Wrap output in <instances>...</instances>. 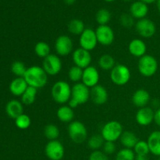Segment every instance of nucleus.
<instances>
[{
	"label": "nucleus",
	"instance_id": "obj_30",
	"mask_svg": "<svg viewBox=\"0 0 160 160\" xmlns=\"http://www.w3.org/2000/svg\"><path fill=\"white\" fill-rule=\"evenodd\" d=\"M44 135L49 141L58 140V138L59 137V129L52 123L47 124L44 128Z\"/></svg>",
	"mask_w": 160,
	"mask_h": 160
},
{
	"label": "nucleus",
	"instance_id": "obj_10",
	"mask_svg": "<svg viewBox=\"0 0 160 160\" xmlns=\"http://www.w3.org/2000/svg\"><path fill=\"white\" fill-rule=\"evenodd\" d=\"M45 153L50 160H61L65 154V149L59 141H49L45 145Z\"/></svg>",
	"mask_w": 160,
	"mask_h": 160
},
{
	"label": "nucleus",
	"instance_id": "obj_24",
	"mask_svg": "<svg viewBox=\"0 0 160 160\" xmlns=\"http://www.w3.org/2000/svg\"><path fill=\"white\" fill-rule=\"evenodd\" d=\"M120 141L121 145L125 148L132 149V148H134L139 139L138 138L137 135L134 133H133L132 131H125L122 133L121 136L120 138Z\"/></svg>",
	"mask_w": 160,
	"mask_h": 160
},
{
	"label": "nucleus",
	"instance_id": "obj_13",
	"mask_svg": "<svg viewBox=\"0 0 160 160\" xmlns=\"http://www.w3.org/2000/svg\"><path fill=\"white\" fill-rule=\"evenodd\" d=\"M55 49L59 56H67L73 52V43L72 39L66 34L59 36L55 42Z\"/></svg>",
	"mask_w": 160,
	"mask_h": 160
},
{
	"label": "nucleus",
	"instance_id": "obj_2",
	"mask_svg": "<svg viewBox=\"0 0 160 160\" xmlns=\"http://www.w3.org/2000/svg\"><path fill=\"white\" fill-rule=\"evenodd\" d=\"M90 98V88L83 83H77L71 88V97L68 106L72 109L87 102Z\"/></svg>",
	"mask_w": 160,
	"mask_h": 160
},
{
	"label": "nucleus",
	"instance_id": "obj_38",
	"mask_svg": "<svg viewBox=\"0 0 160 160\" xmlns=\"http://www.w3.org/2000/svg\"><path fill=\"white\" fill-rule=\"evenodd\" d=\"M134 17L131 14L124 13L120 17V23L124 28H131L134 25Z\"/></svg>",
	"mask_w": 160,
	"mask_h": 160
},
{
	"label": "nucleus",
	"instance_id": "obj_25",
	"mask_svg": "<svg viewBox=\"0 0 160 160\" xmlns=\"http://www.w3.org/2000/svg\"><path fill=\"white\" fill-rule=\"evenodd\" d=\"M56 116L61 122L71 123L74 117V112L69 106H62L58 109Z\"/></svg>",
	"mask_w": 160,
	"mask_h": 160
},
{
	"label": "nucleus",
	"instance_id": "obj_33",
	"mask_svg": "<svg viewBox=\"0 0 160 160\" xmlns=\"http://www.w3.org/2000/svg\"><path fill=\"white\" fill-rule=\"evenodd\" d=\"M95 19L99 25H107L111 20V13L108 9H101L97 12Z\"/></svg>",
	"mask_w": 160,
	"mask_h": 160
},
{
	"label": "nucleus",
	"instance_id": "obj_18",
	"mask_svg": "<svg viewBox=\"0 0 160 160\" xmlns=\"http://www.w3.org/2000/svg\"><path fill=\"white\" fill-rule=\"evenodd\" d=\"M128 51L134 57L141 58L146 54V44L142 39H133L128 45Z\"/></svg>",
	"mask_w": 160,
	"mask_h": 160
},
{
	"label": "nucleus",
	"instance_id": "obj_39",
	"mask_svg": "<svg viewBox=\"0 0 160 160\" xmlns=\"http://www.w3.org/2000/svg\"><path fill=\"white\" fill-rule=\"evenodd\" d=\"M88 160H109V158H108L107 155L103 152L102 151L96 150L91 153Z\"/></svg>",
	"mask_w": 160,
	"mask_h": 160
},
{
	"label": "nucleus",
	"instance_id": "obj_12",
	"mask_svg": "<svg viewBox=\"0 0 160 160\" xmlns=\"http://www.w3.org/2000/svg\"><path fill=\"white\" fill-rule=\"evenodd\" d=\"M98 43L95 31L92 28H85L84 32L80 35V46L87 51L91 52L95 49Z\"/></svg>",
	"mask_w": 160,
	"mask_h": 160
},
{
	"label": "nucleus",
	"instance_id": "obj_37",
	"mask_svg": "<svg viewBox=\"0 0 160 160\" xmlns=\"http://www.w3.org/2000/svg\"><path fill=\"white\" fill-rule=\"evenodd\" d=\"M134 149L135 155H143V156H148L150 153L149 147H148V142L145 141L139 140L136 144Z\"/></svg>",
	"mask_w": 160,
	"mask_h": 160
},
{
	"label": "nucleus",
	"instance_id": "obj_8",
	"mask_svg": "<svg viewBox=\"0 0 160 160\" xmlns=\"http://www.w3.org/2000/svg\"><path fill=\"white\" fill-rule=\"evenodd\" d=\"M62 61L55 54H50L45 58L42 62V68L48 76H56L62 70Z\"/></svg>",
	"mask_w": 160,
	"mask_h": 160
},
{
	"label": "nucleus",
	"instance_id": "obj_11",
	"mask_svg": "<svg viewBox=\"0 0 160 160\" xmlns=\"http://www.w3.org/2000/svg\"><path fill=\"white\" fill-rule=\"evenodd\" d=\"M98 42L104 46L111 45L115 39V34L112 28L108 25H99L95 30Z\"/></svg>",
	"mask_w": 160,
	"mask_h": 160
},
{
	"label": "nucleus",
	"instance_id": "obj_42",
	"mask_svg": "<svg viewBox=\"0 0 160 160\" xmlns=\"http://www.w3.org/2000/svg\"><path fill=\"white\" fill-rule=\"evenodd\" d=\"M135 160H149L148 156H143V155H136Z\"/></svg>",
	"mask_w": 160,
	"mask_h": 160
},
{
	"label": "nucleus",
	"instance_id": "obj_21",
	"mask_svg": "<svg viewBox=\"0 0 160 160\" xmlns=\"http://www.w3.org/2000/svg\"><path fill=\"white\" fill-rule=\"evenodd\" d=\"M149 151L154 156L160 157V131H155L150 134L148 140Z\"/></svg>",
	"mask_w": 160,
	"mask_h": 160
},
{
	"label": "nucleus",
	"instance_id": "obj_27",
	"mask_svg": "<svg viewBox=\"0 0 160 160\" xmlns=\"http://www.w3.org/2000/svg\"><path fill=\"white\" fill-rule=\"evenodd\" d=\"M38 89L33 87H30L27 88L24 93L21 95V102L25 106H31L35 102L36 96H37Z\"/></svg>",
	"mask_w": 160,
	"mask_h": 160
},
{
	"label": "nucleus",
	"instance_id": "obj_7",
	"mask_svg": "<svg viewBox=\"0 0 160 160\" xmlns=\"http://www.w3.org/2000/svg\"><path fill=\"white\" fill-rule=\"evenodd\" d=\"M131 78V70L123 64H117L110 71V79L116 85H125L129 82Z\"/></svg>",
	"mask_w": 160,
	"mask_h": 160
},
{
	"label": "nucleus",
	"instance_id": "obj_46",
	"mask_svg": "<svg viewBox=\"0 0 160 160\" xmlns=\"http://www.w3.org/2000/svg\"><path fill=\"white\" fill-rule=\"evenodd\" d=\"M104 1H106V2H113L114 0H104Z\"/></svg>",
	"mask_w": 160,
	"mask_h": 160
},
{
	"label": "nucleus",
	"instance_id": "obj_26",
	"mask_svg": "<svg viewBox=\"0 0 160 160\" xmlns=\"http://www.w3.org/2000/svg\"><path fill=\"white\" fill-rule=\"evenodd\" d=\"M98 66L103 70H112L116 66L115 59L111 55L103 54L98 59Z\"/></svg>",
	"mask_w": 160,
	"mask_h": 160
},
{
	"label": "nucleus",
	"instance_id": "obj_4",
	"mask_svg": "<svg viewBox=\"0 0 160 160\" xmlns=\"http://www.w3.org/2000/svg\"><path fill=\"white\" fill-rule=\"evenodd\" d=\"M159 64L156 58L152 55L145 54L139 58L138 68L141 74L145 78H150L156 74L158 70Z\"/></svg>",
	"mask_w": 160,
	"mask_h": 160
},
{
	"label": "nucleus",
	"instance_id": "obj_48",
	"mask_svg": "<svg viewBox=\"0 0 160 160\" xmlns=\"http://www.w3.org/2000/svg\"><path fill=\"white\" fill-rule=\"evenodd\" d=\"M157 160H160V157L158 158V159H157Z\"/></svg>",
	"mask_w": 160,
	"mask_h": 160
},
{
	"label": "nucleus",
	"instance_id": "obj_31",
	"mask_svg": "<svg viewBox=\"0 0 160 160\" xmlns=\"http://www.w3.org/2000/svg\"><path fill=\"white\" fill-rule=\"evenodd\" d=\"M105 140L101 134H94L88 140V145L92 151H96L100 148H102Z\"/></svg>",
	"mask_w": 160,
	"mask_h": 160
},
{
	"label": "nucleus",
	"instance_id": "obj_1",
	"mask_svg": "<svg viewBox=\"0 0 160 160\" xmlns=\"http://www.w3.org/2000/svg\"><path fill=\"white\" fill-rule=\"evenodd\" d=\"M23 78L28 83V86L36 89L45 87L48 82V74L45 73L42 67L39 66L28 67Z\"/></svg>",
	"mask_w": 160,
	"mask_h": 160
},
{
	"label": "nucleus",
	"instance_id": "obj_36",
	"mask_svg": "<svg viewBox=\"0 0 160 160\" xmlns=\"http://www.w3.org/2000/svg\"><path fill=\"white\" fill-rule=\"evenodd\" d=\"M135 157L134 150L124 148L117 152L115 160H135Z\"/></svg>",
	"mask_w": 160,
	"mask_h": 160
},
{
	"label": "nucleus",
	"instance_id": "obj_14",
	"mask_svg": "<svg viewBox=\"0 0 160 160\" xmlns=\"http://www.w3.org/2000/svg\"><path fill=\"white\" fill-rule=\"evenodd\" d=\"M72 59L75 66L84 70L90 66L92 62V56L89 51L79 48L73 52Z\"/></svg>",
	"mask_w": 160,
	"mask_h": 160
},
{
	"label": "nucleus",
	"instance_id": "obj_9",
	"mask_svg": "<svg viewBox=\"0 0 160 160\" xmlns=\"http://www.w3.org/2000/svg\"><path fill=\"white\" fill-rule=\"evenodd\" d=\"M135 29L138 34L144 38L153 37L156 32V26L152 20L147 18L138 20L135 24Z\"/></svg>",
	"mask_w": 160,
	"mask_h": 160
},
{
	"label": "nucleus",
	"instance_id": "obj_3",
	"mask_svg": "<svg viewBox=\"0 0 160 160\" xmlns=\"http://www.w3.org/2000/svg\"><path fill=\"white\" fill-rule=\"evenodd\" d=\"M71 88L70 84L64 81H59L52 87V97L56 102L65 104L69 102L71 97Z\"/></svg>",
	"mask_w": 160,
	"mask_h": 160
},
{
	"label": "nucleus",
	"instance_id": "obj_20",
	"mask_svg": "<svg viewBox=\"0 0 160 160\" xmlns=\"http://www.w3.org/2000/svg\"><path fill=\"white\" fill-rule=\"evenodd\" d=\"M130 12L134 18L141 20L145 18L148 12V7L146 3L142 1H138L132 3L130 7Z\"/></svg>",
	"mask_w": 160,
	"mask_h": 160
},
{
	"label": "nucleus",
	"instance_id": "obj_45",
	"mask_svg": "<svg viewBox=\"0 0 160 160\" xmlns=\"http://www.w3.org/2000/svg\"><path fill=\"white\" fill-rule=\"evenodd\" d=\"M157 8H158V10L160 12V0H157Z\"/></svg>",
	"mask_w": 160,
	"mask_h": 160
},
{
	"label": "nucleus",
	"instance_id": "obj_22",
	"mask_svg": "<svg viewBox=\"0 0 160 160\" xmlns=\"http://www.w3.org/2000/svg\"><path fill=\"white\" fill-rule=\"evenodd\" d=\"M6 112L10 118L16 120L23 113V103L17 100H11L6 105Z\"/></svg>",
	"mask_w": 160,
	"mask_h": 160
},
{
	"label": "nucleus",
	"instance_id": "obj_16",
	"mask_svg": "<svg viewBox=\"0 0 160 160\" xmlns=\"http://www.w3.org/2000/svg\"><path fill=\"white\" fill-rule=\"evenodd\" d=\"M155 111L148 106L140 108L135 116V120L140 126L146 127L154 121Z\"/></svg>",
	"mask_w": 160,
	"mask_h": 160
},
{
	"label": "nucleus",
	"instance_id": "obj_15",
	"mask_svg": "<svg viewBox=\"0 0 160 160\" xmlns=\"http://www.w3.org/2000/svg\"><path fill=\"white\" fill-rule=\"evenodd\" d=\"M100 76L97 68L92 66H89L83 70L82 83L89 88H92L95 86L98 85Z\"/></svg>",
	"mask_w": 160,
	"mask_h": 160
},
{
	"label": "nucleus",
	"instance_id": "obj_47",
	"mask_svg": "<svg viewBox=\"0 0 160 160\" xmlns=\"http://www.w3.org/2000/svg\"><path fill=\"white\" fill-rule=\"evenodd\" d=\"M124 1H127V2H128V1H131V0H124Z\"/></svg>",
	"mask_w": 160,
	"mask_h": 160
},
{
	"label": "nucleus",
	"instance_id": "obj_49",
	"mask_svg": "<svg viewBox=\"0 0 160 160\" xmlns=\"http://www.w3.org/2000/svg\"><path fill=\"white\" fill-rule=\"evenodd\" d=\"M109 160H110V159H109Z\"/></svg>",
	"mask_w": 160,
	"mask_h": 160
},
{
	"label": "nucleus",
	"instance_id": "obj_6",
	"mask_svg": "<svg viewBox=\"0 0 160 160\" xmlns=\"http://www.w3.org/2000/svg\"><path fill=\"white\" fill-rule=\"evenodd\" d=\"M67 131L70 138L75 144H81L87 139V128L85 125L81 121L75 120L70 123Z\"/></svg>",
	"mask_w": 160,
	"mask_h": 160
},
{
	"label": "nucleus",
	"instance_id": "obj_23",
	"mask_svg": "<svg viewBox=\"0 0 160 160\" xmlns=\"http://www.w3.org/2000/svg\"><path fill=\"white\" fill-rule=\"evenodd\" d=\"M28 88V83L23 78H17L10 83L9 90L15 96H21Z\"/></svg>",
	"mask_w": 160,
	"mask_h": 160
},
{
	"label": "nucleus",
	"instance_id": "obj_5",
	"mask_svg": "<svg viewBox=\"0 0 160 160\" xmlns=\"http://www.w3.org/2000/svg\"><path fill=\"white\" fill-rule=\"evenodd\" d=\"M123 132V126L121 123L116 120H111L102 127L101 135L104 138L105 142H115L120 139Z\"/></svg>",
	"mask_w": 160,
	"mask_h": 160
},
{
	"label": "nucleus",
	"instance_id": "obj_44",
	"mask_svg": "<svg viewBox=\"0 0 160 160\" xmlns=\"http://www.w3.org/2000/svg\"><path fill=\"white\" fill-rule=\"evenodd\" d=\"M64 1H65V2L67 3V4L71 5V4H73V3H74L76 0H64Z\"/></svg>",
	"mask_w": 160,
	"mask_h": 160
},
{
	"label": "nucleus",
	"instance_id": "obj_32",
	"mask_svg": "<svg viewBox=\"0 0 160 160\" xmlns=\"http://www.w3.org/2000/svg\"><path fill=\"white\" fill-rule=\"evenodd\" d=\"M83 69L80 68V67H77V66H73L70 68L68 72V77L69 79L72 81V82L79 83L80 81L82 80L83 76Z\"/></svg>",
	"mask_w": 160,
	"mask_h": 160
},
{
	"label": "nucleus",
	"instance_id": "obj_41",
	"mask_svg": "<svg viewBox=\"0 0 160 160\" xmlns=\"http://www.w3.org/2000/svg\"><path fill=\"white\" fill-rule=\"evenodd\" d=\"M154 122L157 126L160 128V109H157L155 112V117H154Z\"/></svg>",
	"mask_w": 160,
	"mask_h": 160
},
{
	"label": "nucleus",
	"instance_id": "obj_40",
	"mask_svg": "<svg viewBox=\"0 0 160 160\" xmlns=\"http://www.w3.org/2000/svg\"><path fill=\"white\" fill-rule=\"evenodd\" d=\"M116 149H117V147H116L115 143L112 142H105L102 146V152L106 155L113 154L116 152Z\"/></svg>",
	"mask_w": 160,
	"mask_h": 160
},
{
	"label": "nucleus",
	"instance_id": "obj_29",
	"mask_svg": "<svg viewBox=\"0 0 160 160\" xmlns=\"http://www.w3.org/2000/svg\"><path fill=\"white\" fill-rule=\"evenodd\" d=\"M34 53L38 56L39 58L45 59L47 56L50 55L51 48L49 45L45 42H38L34 45Z\"/></svg>",
	"mask_w": 160,
	"mask_h": 160
},
{
	"label": "nucleus",
	"instance_id": "obj_17",
	"mask_svg": "<svg viewBox=\"0 0 160 160\" xmlns=\"http://www.w3.org/2000/svg\"><path fill=\"white\" fill-rule=\"evenodd\" d=\"M109 95L108 92L102 85L98 84L90 90V98L97 106L104 105L107 102Z\"/></svg>",
	"mask_w": 160,
	"mask_h": 160
},
{
	"label": "nucleus",
	"instance_id": "obj_35",
	"mask_svg": "<svg viewBox=\"0 0 160 160\" xmlns=\"http://www.w3.org/2000/svg\"><path fill=\"white\" fill-rule=\"evenodd\" d=\"M15 124L19 129L26 130L30 128L31 124V118L27 114L23 113L15 120Z\"/></svg>",
	"mask_w": 160,
	"mask_h": 160
},
{
	"label": "nucleus",
	"instance_id": "obj_19",
	"mask_svg": "<svg viewBox=\"0 0 160 160\" xmlns=\"http://www.w3.org/2000/svg\"><path fill=\"white\" fill-rule=\"evenodd\" d=\"M150 101V95L145 89H138L133 94L132 102L136 107L143 108L147 106Z\"/></svg>",
	"mask_w": 160,
	"mask_h": 160
},
{
	"label": "nucleus",
	"instance_id": "obj_43",
	"mask_svg": "<svg viewBox=\"0 0 160 160\" xmlns=\"http://www.w3.org/2000/svg\"><path fill=\"white\" fill-rule=\"evenodd\" d=\"M140 1L146 3V4H150V3L154 2L157 1V0H140Z\"/></svg>",
	"mask_w": 160,
	"mask_h": 160
},
{
	"label": "nucleus",
	"instance_id": "obj_28",
	"mask_svg": "<svg viewBox=\"0 0 160 160\" xmlns=\"http://www.w3.org/2000/svg\"><path fill=\"white\" fill-rule=\"evenodd\" d=\"M68 30L71 34L75 35H81L85 30L84 23L79 19H73L68 23Z\"/></svg>",
	"mask_w": 160,
	"mask_h": 160
},
{
	"label": "nucleus",
	"instance_id": "obj_34",
	"mask_svg": "<svg viewBox=\"0 0 160 160\" xmlns=\"http://www.w3.org/2000/svg\"><path fill=\"white\" fill-rule=\"evenodd\" d=\"M28 68L26 67L25 64L20 61H15L11 67V70L17 78H23Z\"/></svg>",
	"mask_w": 160,
	"mask_h": 160
}]
</instances>
